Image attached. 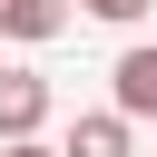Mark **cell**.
<instances>
[{
  "instance_id": "cell-1",
  "label": "cell",
  "mask_w": 157,
  "mask_h": 157,
  "mask_svg": "<svg viewBox=\"0 0 157 157\" xmlns=\"http://www.w3.org/2000/svg\"><path fill=\"white\" fill-rule=\"evenodd\" d=\"M39 118H49V78H29V69H0V147L39 137Z\"/></svg>"
},
{
  "instance_id": "cell-2",
  "label": "cell",
  "mask_w": 157,
  "mask_h": 157,
  "mask_svg": "<svg viewBox=\"0 0 157 157\" xmlns=\"http://www.w3.org/2000/svg\"><path fill=\"white\" fill-rule=\"evenodd\" d=\"M108 88H118V118H157V49H128L108 69Z\"/></svg>"
},
{
  "instance_id": "cell-3",
  "label": "cell",
  "mask_w": 157,
  "mask_h": 157,
  "mask_svg": "<svg viewBox=\"0 0 157 157\" xmlns=\"http://www.w3.org/2000/svg\"><path fill=\"white\" fill-rule=\"evenodd\" d=\"M59 157H128V118H118V108H98V118H78Z\"/></svg>"
},
{
  "instance_id": "cell-4",
  "label": "cell",
  "mask_w": 157,
  "mask_h": 157,
  "mask_svg": "<svg viewBox=\"0 0 157 157\" xmlns=\"http://www.w3.org/2000/svg\"><path fill=\"white\" fill-rule=\"evenodd\" d=\"M69 29V0H10V39H59Z\"/></svg>"
},
{
  "instance_id": "cell-5",
  "label": "cell",
  "mask_w": 157,
  "mask_h": 157,
  "mask_svg": "<svg viewBox=\"0 0 157 157\" xmlns=\"http://www.w3.org/2000/svg\"><path fill=\"white\" fill-rule=\"evenodd\" d=\"M78 10H88V20H137L147 0H78Z\"/></svg>"
},
{
  "instance_id": "cell-6",
  "label": "cell",
  "mask_w": 157,
  "mask_h": 157,
  "mask_svg": "<svg viewBox=\"0 0 157 157\" xmlns=\"http://www.w3.org/2000/svg\"><path fill=\"white\" fill-rule=\"evenodd\" d=\"M0 157H59V147H39V137H20V147H0Z\"/></svg>"
},
{
  "instance_id": "cell-7",
  "label": "cell",
  "mask_w": 157,
  "mask_h": 157,
  "mask_svg": "<svg viewBox=\"0 0 157 157\" xmlns=\"http://www.w3.org/2000/svg\"><path fill=\"white\" fill-rule=\"evenodd\" d=\"M0 39H10V0H0Z\"/></svg>"
}]
</instances>
